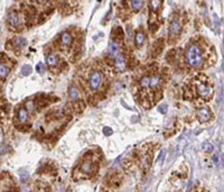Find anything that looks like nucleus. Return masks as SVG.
I'll use <instances>...</instances> for the list:
<instances>
[{
  "instance_id": "412c9836",
  "label": "nucleus",
  "mask_w": 224,
  "mask_h": 192,
  "mask_svg": "<svg viewBox=\"0 0 224 192\" xmlns=\"http://www.w3.org/2000/svg\"><path fill=\"white\" fill-rule=\"evenodd\" d=\"M140 85L142 87V88H148L150 85V78L149 76H143L141 79V81H140Z\"/></svg>"
},
{
  "instance_id": "6ab92c4d",
  "label": "nucleus",
  "mask_w": 224,
  "mask_h": 192,
  "mask_svg": "<svg viewBox=\"0 0 224 192\" xmlns=\"http://www.w3.org/2000/svg\"><path fill=\"white\" fill-rule=\"evenodd\" d=\"M32 69L30 65L28 64H25L21 66V70H20V72H21V75H24V76H27V75H29L30 73H32Z\"/></svg>"
},
{
  "instance_id": "4be33fe9",
  "label": "nucleus",
  "mask_w": 224,
  "mask_h": 192,
  "mask_svg": "<svg viewBox=\"0 0 224 192\" xmlns=\"http://www.w3.org/2000/svg\"><path fill=\"white\" fill-rule=\"evenodd\" d=\"M203 151L206 152V153H211L212 151H213V145L210 143H204V145H203Z\"/></svg>"
},
{
  "instance_id": "f8f14e48",
  "label": "nucleus",
  "mask_w": 224,
  "mask_h": 192,
  "mask_svg": "<svg viewBox=\"0 0 224 192\" xmlns=\"http://www.w3.org/2000/svg\"><path fill=\"white\" fill-rule=\"evenodd\" d=\"M145 39H146V36L143 34V32H138L135 36V43H136V46L137 47H141L143 45V43H145Z\"/></svg>"
},
{
  "instance_id": "f257e3e1",
  "label": "nucleus",
  "mask_w": 224,
  "mask_h": 192,
  "mask_svg": "<svg viewBox=\"0 0 224 192\" xmlns=\"http://www.w3.org/2000/svg\"><path fill=\"white\" fill-rule=\"evenodd\" d=\"M186 62L193 69L201 68L203 64V51L197 44H192L186 49Z\"/></svg>"
},
{
  "instance_id": "7ed1b4c3",
  "label": "nucleus",
  "mask_w": 224,
  "mask_h": 192,
  "mask_svg": "<svg viewBox=\"0 0 224 192\" xmlns=\"http://www.w3.org/2000/svg\"><path fill=\"white\" fill-rule=\"evenodd\" d=\"M196 90H197L198 96L203 98L204 100L211 99L212 96H213V88L208 83H205V82H198L196 84Z\"/></svg>"
},
{
  "instance_id": "2eb2a0df",
  "label": "nucleus",
  "mask_w": 224,
  "mask_h": 192,
  "mask_svg": "<svg viewBox=\"0 0 224 192\" xmlns=\"http://www.w3.org/2000/svg\"><path fill=\"white\" fill-rule=\"evenodd\" d=\"M145 0H131V8L135 11H138L143 7Z\"/></svg>"
},
{
  "instance_id": "cd10ccee",
  "label": "nucleus",
  "mask_w": 224,
  "mask_h": 192,
  "mask_svg": "<svg viewBox=\"0 0 224 192\" xmlns=\"http://www.w3.org/2000/svg\"><path fill=\"white\" fill-rule=\"evenodd\" d=\"M164 153H165L164 151H161V152H160V153H159V156L157 157V161H160V160H161V157L164 156Z\"/></svg>"
},
{
  "instance_id": "39448f33",
  "label": "nucleus",
  "mask_w": 224,
  "mask_h": 192,
  "mask_svg": "<svg viewBox=\"0 0 224 192\" xmlns=\"http://www.w3.org/2000/svg\"><path fill=\"white\" fill-rule=\"evenodd\" d=\"M196 117L201 123H206L211 119L212 112L207 107H201L196 110Z\"/></svg>"
},
{
  "instance_id": "20e7f679",
  "label": "nucleus",
  "mask_w": 224,
  "mask_h": 192,
  "mask_svg": "<svg viewBox=\"0 0 224 192\" xmlns=\"http://www.w3.org/2000/svg\"><path fill=\"white\" fill-rule=\"evenodd\" d=\"M182 32V25L179 23V19L177 17L173 18L172 22H170V25H169V36L170 37H176L178 36Z\"/></svg>"
},
{
  "instance_id": "0eeeda50",
  "label": "nucleus",
  "mask_w": 224,
  "mask_h": 192,
  "mask_svg": "<svg viewBox=\"0 0 224 192\" xmlns=\"http://www.w3.org/2000/svg\"><path fill=\"white\" fill-rule=\"evenodd\" d=\"M114 59V62H116V68L118 69V71H123L126 69V59H124V55L122 53H119Z\"/></svg>"
},
{
  "instance_id": "423d86ee",
  "label": "nucleus",
  "mask_w": 224,
  "mask_h": 192,
  "mask_svg": "<svg viewBox=\"0 0 224 192\" xmlns=\"http://www.w3.org/2000/svg\"><path fill=\"white\" fill-rule=\"evenodd\" d=\"M80 171H81L82 173H84L85 175H91V174H93L95 171L93 161L85 160L84 162H82V164L80 165Z\"/></svg>"
},
{
  "instance_id": "5701e85b",
  "label": "nucleus",
  "mask_w": 224,
  "mask_h": 192,
  "mask_svg": "<svg viewBox=\"0 0 224 192\" xmlns=\"http://www.w3.org/2000/svg\"><path fill=\"white\" fill-rule=\"evenodd\" d=\"M36 70H37V72L38 73H40V74H43L44 72H45V65H44V63H38V64L36 65Z\"/></svg>"
},
{
  "instance_id": "f3484780",
  "label": "nucleus",
  "mask_w": 224,
  "mask_h": 192,
  "mask_svg": "<svg viewBox=\"0 0 224 192\" xmlns=\"http://www.w3.org/2000/svg\"><path fill=\"white\" fill-rule=\"evenodd\" d=\"M161 7V0H150V8L154 13H157Z\"/></svg>"
},
{
  "instance_id": "9b49d317",
  "label": "nucleus",
  "mask_w": 224,
  "mask_h": 192,
  "mask_svg": "<svg viewBox=\"0 0 224 192\" xmlns=\"http://www.w3.org/2000/svg\"><path fill=\"white\" fill-rule=\"evenodd\" d=\"M161 78H160V75H154L150 78V88L153 89V90H157V89L160 88V85H161Z\"/></svg>"
},
{
  "instance_id": "4468645a",
  "label": "nucleus",
  "mask_w": 224,
  "mask_h": 192,
  "mask_svg": "<svg viewBox=\"0 0 224 192\" xmlns=\"http://www.w3.org/2000/svg\"><path fill=\"white\" fill-rule=\"evenodd\" d=\"M18 118L21 124H25L27 120H28V112H27L26 109L24 108H20L19 111H18Z\"/></svg>"
},
{
  "instance_id": "aec40b11",
  "label": "nucleus",
  "mask_w": 224,
  "mask_h": 192,
  "mask_svg": "<svg viewBox=\"0 0 224 192\" xmlns=\"http://www.w3.org/2000/svg\"><path fill=\"white\" fill-rule=\"evenodd\" d=\"M15 44L18 47L23 49V47H25L27 45V41L26 38H23V37H17V38H15Z\"/></svg>"
},
{
  "instance_id": "c85d7f7f",
  "label": "nucleus",
  "mask_w": 224,
  "mask_h": 192,
  "mask_svg": "<svg viewBox=\"0 0 224 192\" xmlns=\"http://www.w3.org/2000/svg\"><path fill=\"white\" fill-rule=\"evenodd\" d=\"M222 52H223V54H224V39H223V46H222Z\"/></svg>"
},
{
  "instance_id": "f03ea898",
  "label": "nucleus",
  "mask_w": 224,
  "mask_h": 192,
  "mask_svg": "<svg viewBox=\"0 0 224 192\" xmlns=\"http://www.w3.org/2000/svg\"><path fill=\"white\" fill-rule=\"evenodd\" d=\"M102 81H103L102 73L100 71H93L90 74V78H89V87H90L92 91H97V89L101 87V84H102Z\"/></svg>"
},
{
  "instance_id": "b1692460",
  "label": "nucleus",
  "mask_w": 224,
  "mask_h": 192,
  "mask_svg": "<svg viewBox=\"0 0 224 192\" xmlns=\"http://www.w3.org/2000/svg\"><path fill=\"white\" fill-rule=\"evenodd\" d=\"M26 108L28 111H34L35 110V104H34V101L29 100L26 102Z\"/></svg>"
},
{
  "instance_id": "9d476101",
  "label": "nucleus",
  "mask_w": 224,
  "mask_h": 192,
  "mask_svg": "<svg viewBox=\"0 0 224 192\" xmlns=\"http://www.w3.org/2000/svg\"><path fill=\"white\" fill-rule=\"evenodd\" d=\"M119 49H120V46L118 44V42L116 41H111L110 44H109V54H110L112 57H116V56L119 54Z\"/></svg>"
},
{
  "instance_id": "ddd939ff",
  "label": "nucleus",
  "mask_w": 224,
  "mask_h": 192,
  "mask_svg": "<svg viewBox=\"0 0 224 192\" xmlns=\"http://www.w3.org/2000/svg\"><path fill=\"white\" fill-rule=\"evenodd\" d=\"M46 63L48 64V66L54 68V66H56V65L59 64V56L55 55V54H49L46 57Z\"/></svg>"
},
{
  "instance_id": "a211bd4d",
  "label": "nucleus",
  "mask_w": 224,
  "mask_h": 192,
  "mask_svg": "<svg viewBox=\"0 0 224 192\" xmlns=\"http://www.w3.org/2000/svg\"><path fill=\"white\" fill-rule=\"evenodd\" d=\"M9 74V68L5 64H0V78L5 79Z\"/></svg>"
},
{
  "instance_id": "bb28decb",
  "label": "nucleus",
  "mask_w": 224,
  "mask_h": 192,
  "mask_svg": "<svg viewBox=\"0 0 224 192\" xmlns=\"http://www.w3.org/2000/svg\"><path fill=\"white\" fill-rule=\"evenodd\" d=\"M165 107H166V104H161V106H160V107L158 108V110H159L160 112H162V114H165L166 110H167V109H166V110H165V109H164V108H165Z\"/></svg>"
},
{
  "instance_id": "a878e982",
  "label": "nucleus",
  "mask_w": 224,
  "mask_h": 192,
  "mask_svg": "<svg viewBox=\"0 0 224 192\" xmlns=\"http://www.w3.org/2000/svg\"><path fill=\"white\" fill-rule=\"evenodd\" d=\"M20 178H21V180H24V181H26L27 178H28V173L26 172V171H24V172L20 173Z\"/></svg>"
},
{
  "instance_id": "393cba45",
  "label": "nucleus",
  "mask_w": 224,
  "mask_h": 192,
  "mask_svg": "<svg viewBox=\"0 0 224 192\" xmlns=\"http://www.w3.org/2000/svg\"><path fill=\"white\" fill-rule=\"evenodd\" d=\"M112 129H111L110 127H104L103 128V134L105 135V136H110V135H112Z\"/></svg>"
},
{
  "instance_id": "dca6fc26",
  "label": "nucleus",
  "mask_w": 224,
  "mask_h": 192,
  "mask_svg": "<svg viewBox=\"0 0 224 192\" xmlns=\"http://www.w3.org/2000/svg\"><path fill=\"white\" fill-rule=\"evenodd\" d=\"M70 98H71L73 101L78 100V98H80V92H78L76 87H71V88H70Z\"/></svg>"
},
{
  "instance_id": "6e6552de",
  "label": "nucleus",
  "mask_w": 224,
  "mask_h": 192,
  "mask_svg": "<svg viewBox=\"0 0 224 192\" xmlns=\"http://www.w3.org/2000/svg\"><path fill=\"white\" fill-rule=\"evenodd\" d=\"M61 46L62 47H68V46L71 45L72 42H73V37L70 33H63L62 35H61Z\"/></svg>"
},
{
  "instance_id": "1a4fd4ad",
  "label": "nucleus",
  "mask_w": 224,
  "mask_h": 192,
  "mask_svg": "<svg viewBox=\"0 0 224 192\" xmlns=\"http://www.w3.org/2000/svg\"><path fill=\"white\" fill-rule=\"evenodd\" d=\"M8 23H9V25L13 28H16V27L19 26V16H18V14L16 13V11H13V13L9 14V16H8Z\"/></svg>"
}]
</instances>
